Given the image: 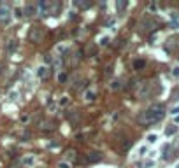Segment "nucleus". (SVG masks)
Instances as JSON below:
<instances>
[{
  "mask_svg": "<svg viewBox=\"0 0 179 168\" xmlns=\"http://www.w3.org/2000/svg\"><path fill=\"white\" fill-rule=\"evenodd\" d=\"M163 116H165V109H163V105L156 103V105L149 107L146 112H142V114H140V116H139V123H142V124H153V123L162 121Z\"/></svg>",
  "mask_w": 179,
  "mask_h": 168,
  "instance_id": "nucleus-1",
  "label": "nucleus"
},
{
  "mask_svg": "<svg viewBox=\"0 0 179 168\" xmlns=\"http://www.w3.org/2000/svg\"><path fill=\"white\" fill-rule=\"evenodd\" d=\"M42 37H44V33H42V30L40 28H32L30 30V33H28V39L32 40V42H40Z\"/></svg>",
  "mask_w": 179,
  "mask_h": 168,
  "instance_id": "nucleus-2",
  "label": "nucleus"
},
{
  "mask_svg": "<svg viewBox=\"0 0 179 168\" xmlns=\"http://www.w3.org/2000/svg\"><path fill=\"white\" fill-rule=\"evenodd\" d=\"M9 19H11V11H9V7L7 5H0V23H9Z\"/></svg>",
  "mask_w": 179,
  "mask_h": 168,
  "instance_id": "nucleus-3",
  "label": "nucleus"
},
{
  "mask_svg": "<svg viewBox=\"0 0 179 168\" xmlns=\"http://www.w3.org/2000/svg\"><path fill=\"white\" fill-rule=\"evenodd\" d=\"M39 128L42 130V131H51V130H55V124H53V121L44 119V121H40L39 123Z\"/></svg>",
  "mask_w": 179,
  "mask_h": 168,
  "instance_id": "nucleus-4",
  "label": "nucleus"
},
{
  "mask_svg": "<svg viewBox=\"0 0 179 168\" xmlns=\"http://www.w3.org/2000/svg\"><path fill=\"white\" fill-rule=\"evenodd\" d=\"M100 159H102V154L97 152V151H93V152H90L88 154V161L90 163H97V161H100Z\"/></svg>",
  "mask_w": 179,
  "mask_h": 168,
  "instance_id": "nucleus-5",
  "label": "nucleus"
},
{
  "mask_svg": "<svg viewBox=\"0 0 179 168\" xmlns=\"http://www.w3.org/2000/svg\"><path fill=\"white\" fill-rule=\"evenodd\" d=\"M35 9H39V12L44 16V14H46V11H48V2H46V0H39Z\"/></svg>",
  "mask_w": 179,
  "mask_h": 168,
  "instance_id": "nucleus-6",
  "label": "nucleus"
},
{
  "mask_svg": "<svg viewBox=\"0 0 179 168\" xmlns=\"http://www.w3.org/2000/svg\"><path fill=\"white\" fill-rule=\"evenodd\" d=\"M37 77L39 79H46L48 77V67H39L37 68Z\"/></svg>",
  "mask_w": 179,
  "mask_h": 168,
  "instance_id": "nucleus-7",
  "label": "nucleus"
},
{
  "mask_svg": "<svg viewBox=\"0 0 179 168\" xmlns=\"http://www.w3.org/2000/svg\"><path fill=\"white\" fill-rule=\"evenodd\" d=\"M23 12H25L26 16H33V14L37 12V9H35V5H25V9H23Z\"/></svg>",
  "mask_w": 179,
  "mask_h": 168,
  "instance_id": "nucleus-8",
  "label": "nucleus"
},
{
  "mask_svg": "<svg viewBox=\"0 0 179 168\" xmlns=\"http://www.w3.org/2000/svg\"><path fill=\"white\" fill-rule=\"evenodd\" d=\"M155 166V161H142V163H137V168H153Z\"/></svg>",
  "mask_w": 179,
  "mask_h": 168,
  "instance_id": "nucleus-9",
  "label": "nucleus"
},
{
  "mask_svg": "<svg viewBox=\"0 0 179 168\" xmlns=\"http://www.w3.org/2000/svg\"><path fill=\"white\" fill-rule=\"evenodd\" d=\"M144 67H146V61H144V60H135V61H133V68L135 70H140V68H144Z\"/></svg>",
  "mask_w": 179,
  "mask_h": 168,
  "instance_id": "nucleus-10",
  "label": "nucleus"
},
{
  "mask_svg": "<svg viewBox=\"0 0 179 168\" xmlns=\"http://www.w3.org/2000/svg\"><path fill=\"white\" fill-rule=\"evenodd\" d=\"M156 25L153 23V21H144L142 23V30H151V28H155Z\"/></svg>",
  "mask_w": 179,
  "mask_h": 168,
  "instance_id": "nucleus-11",
  "label": "nucleus"
},
{
  "mask_svg": "<svg viewBox=\"0 0 179 168\" xmlns=\"http://www.w3.org/2000/svg\"><path fill=\"white\" fill-rule=\"evenodd\" d=\"M95 96H97V93H95V91H86V95H84V98L88 100V102H93Z\"/></svg>",
  "mask_w": 179,
  "mask_h": 168,
  "instance_id": "nucleus-12",
  "label": "nucleus"
},
{
  "mask_svg": "<svg viewBox=\"0 0 179 168\" xmlns=\"http://www.w3.org/2000/svg\"><path fill=\"white\" fill-rule=\"evenodd\" d=\"M23 163H25L26 166H32V165L35 163V158H33V156H28V158H25V159H23Z\"/></svg>",
  "mask_w": 179,
  "mask_h": 168,
  "instance_id": "nucleus-13",
  "label": "nucleus"
},
{
  "mask_svg": "<svg viewBox=\"0 0 179 168\" xmlns=\"http://www.w3.org/2000/svg\"><path fill=\"white\" fill-rule=\"evenodd\" d=\"M119 88H121V82H119V81H112V82H111V89H112V91H118Z\"/></svg>",
  "mask_w": 179,
  "mask_h": 168,
  "instance_id": "nucleus-14",
  "label": "nucleus"
},
{
  "mask_svg": "<svg viewBox=\"0 0 179 168\" xmlns=\"http://www.w3.org/2000/svg\"><path fill=\"white\" fill-rule=\"evenodd\" d=\"M176 131H177V126H169V128L165 130V135H174V133H176Z\"/></svg>",
  "mask_w": 179,
  "mask_h": 168,
  "instance_id": "nucleus-15",
  "label": "nucleus"
},
{
  "mask_svg": "<svg viewBox=\"0 0 179 168\" xmlns=\"http://www.w3.org/2000/svg\"><path fill=\"white\" fill-rule=\"evenodd\" d=\"M58 82H60V84L67 82V74H65V72H61V74H58Z\"/></svg>",
  "mask_w": 179,
  "mask_h": 168,
  "instance_id": "nucleus-16",
  "label": "nucleus"
},
{
  "mask_svg": "<svg viewBox=\"0 0 179 168\" xmlns=\"http://www.w3.org/2000/svg\"><path fill=\"white\" fill-rule=\"evenodd\" d=\"M58 168H72V165H70L69 161H60V163H58Z\"/></svg>",
  "mask_w": 179,
  "mask_h": 168,
  "instance_id": "nucleus-17",
  "label": "nucleus"
},
{
  "mask_svg": "<svg viewBox=\"0 0 179 168\" xmlns=\"http://www.w3.org/2000/svg\"><path fill=\"white\" fill-rule=\"evenodd\" d=\"M156 140H158V137H156L155 133H151V135H148V142H149V144H155Z\"/></svg>",
  "mask_w": 179,
  "mask_h": 168,
  "instance_id": "nucleus-18",
  "label": "nucleus"
},
{
  "mask_svg": "<svg viewBox=\"0 0 179 168\" xmlns=\"http://www.w3.org/2000/svg\"><path fill=\"white\" fill-rule=\"evenodd\" d=\"M116 7H118V11H123L125 7H127V2H123V0H119L118 4H116Z\"/></svg>",
  "mask_w": 179,
  "mask_h": 168,
  "instance_id": "nucleus-19",
  "label": "nucleus"
},
{
  "mask_svg": "<svg viewBox=\"0 0 179 168\" xmlns=\"http://www.w3.org/2000/svg\"><path fill=\"white\" fill-rule=\"evenodd\" d=\"M93 53H95V46H88V47H86V54H88V56H91Z\"/></svg>",
  "mask_w": 179,
  "mask_h": 168,
  "instance_id": "nucleus-20",
  "label": "nucleus"
},
{
  "mask_svg": "<svg viewBox=\"0 0 179 168\" xmlns=\"http://www.w3.org/2000/svg\"><path fill=\"white\" fill-rule=\"evenodd\" d=\"M67 103H69V98H67V96H61V100H60V105H61V107H65Z\"/></svg>",
  "mask_w": 179,
  "mask_h": 168,
  "instance_id": "nucleus-21",
  "label": "nucleus"
},
{
  "mask_svg": "<svg viewBox=\"0 0 179 168\" xmlns=\"http://www.w3.org/2000/svg\"><path fill=\"white\" fill-rule=\"evenodd\" d=\"M16 47H18V44H16V42L12 40V42H11V44H9V47H7V49H9V51H14V49H16Z\"/></svg>",
  "mask_w": 179,
  "mask_h": 168,
  "instance_id": "nucleus-22",
  "label": "nucleus"
},
{
  "mask_svg": "<svg viewBox=\"0 0 179 168\" xmlns=\"http://www.w3.org/2000/svg\"><path fill=\"white\" fill-rule=\"evenodd\" d=\"M76 158V152H74V151H69V152H67V159H74Z\"/></svg>",
  "mask_w": 179,
  "mask_h": 168,
  "instance_id": "nucleus-23",
  "label": "nucleus"
},
{
  "mask_svg": "<svg viewBox=\"0 0 179 168\" xmlns=\"http://www.w3.org/2000/svg\"><path fill=\"white\" fill-rule=\"evenodd\" d=\"M76 5H77V7H90L91 4H84V2H76Z\"/></svg>",
  "mask_w": 179,
  "mask_h": 168,
  "instance_id": "nucleus-24",
  "label": "nucleus"
},
{
  "mask_svg": "<svg viewBox=\"0 0 179 168\" xmlns=\"http://www.w3.org/2000/svg\"><path fill=\"white\" fill-rule=\"evenodd\" d=\"M14 16H16V18H21V16H23L21 9H14Z\"/></svg>",
  "mask_w": 179,
  "mask_h": 168,
  "instance_id": "nucleus-25",
  "label": "nucleus"
},
{
  "mask_svg": "<svg viewBox=\"0 0 179 168\" xmlns=\"http://www.w3.org/2000/svg\"><path fill=\"white\" fill-rule=\"evenodd\" d=\"M170 114L172 116H179V107H174V109L170 110Z\"/></svg>",
  "mask_w": 179,
  "mask_h": 168,
  "instance_id": "nucleus-26",
  "label": "nucleus"
},
{
  "mask_svg": "<svg viewBox=\"0 0 179 168\" xmlns=\"http://www.w3.org/2000/svg\"><path fill=\"white\" fill-rule=\"evenodd\" d=\"M30 121V116H21V123H28Z\"/></svg>",
  "mask_w": 179,
  "mask_h": 168,
  "instance_id": "nucleus-27",
  "label": "nucleus"
},
{
  "mask_svg": "<svg viewBox=\"0 0 179 168\" xmlns=\"http://www.w3.org/2000/svg\"><path fill=\"white\" fill-rule=\"evenodd\" d=\"M139 152H140V156H144V154L148 152V149H146V147H140V149H139Z\"/></svg>",
  "mask_w": 179,
  "mask_h": 168,
  "instance_id": "nucleus-28",
  "label": "nucleus"
},
{
  "mask_svg": "<svg viewBox=\"0 0 179 168\" xmlns=\"http://www.w3.org/2000/svg\"><path fill=\"white\" fill-rule=\"evenodd\" d=\"M107 42H109V39H107V37H104V39H102V42H100V44H104V46H105V44H107Z\"/></svg>",
  "mask_w": 179,
  "mask_h": 168,
  "instance_id": "nucleus-29",
  "label": "nucleus"
},
{
  "mask_svg": "<svg viewBox=\"0 0 179 168\" xmlns=\"http://www.w3.org/2000/svg\"><path fill=\"white\" fill-rule=\"evenodd\" d=\"M174 75H176V77L179 75V67H177V68H174Z\"/></svg>",
  "mask_w": 179,
  "mask_h": 168,
  "instance_id": "nucleus-30",
  "label": "nucleus"
},
{
  "mask_svg": "<svg viewBox=\"0 0 179 168\" xmlns=\"http://www.w3.org/2000/svg\"><path fill=\"white\" fill-rule=\"evenodd\" d=\"M176 123H179V116H176Z\"/></svg>",
  "mask_w": 179,
  "mask_h": 168,
  "instance_id": "nucleus-31",
  "label": "nucleus"
},
{
  "mask_svg": "<svg viewBox=\"0 0 179 168\" xmlns=\"http://www.w3.org/2000/svg\"><path fill=\"white\" fill-rule=\"evenodd\" d=\"M0 72H2V67H0Z\"/></svg>",
  "mask_w": 179,
  "mask_h": 168,
  "instance_id": "nucleus-32",
  "label": "nucleus"
}]
</instances>
